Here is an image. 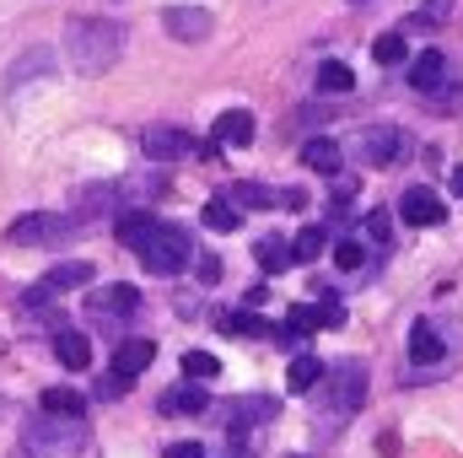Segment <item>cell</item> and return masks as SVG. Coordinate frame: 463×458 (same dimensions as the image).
<instances>
[{
    "label": "cell",
    "mask_w": 463,
    "mask_h": 458,
    "mask_svg": "<svg viewBox=\"0 0 463 458\" xmlns=\"http://www.w3.org/2000/svg\"><path fill=\"white\" fill-rule=\"evenodd\" d=\"M65 54H71V65L81 76H103L124 54V27L109 22V16H76L71 33H65Z\"/></svg>",
    "instance_id": "obj_1"
},
{
    "label": "cell",
    "mask_w": 463,
    "mask_h": 458,
    "mask_svg": "<svg viewBox=\"0 0 463 458\" xmlns=\"http://www.w3.org/2000/svg\"><path fill=\"white\" fill-rule=\"evenodd\" d=\"M135 253H140L146 270H156V275H178V270L189 264V232L173 227V222H156V232H151Z\"/></svg>",
    "instance_id": "obj_2"
},
{
    "label": "cell",
    "mask_w": 463,
    "mask_h": 458,
    "mask_svg": "<svg viewBox=\"0 0 463 458\" xmlns=\"http://www.w3.org/2000/svg\"><path fill=\"white\" fill-rule=\"evenodd\" d=\"M76 222L71 216H54V211H33V216H16L5 237L16 243V248H60V243H71L76 237Z\"/></svg>",
    "instance_id": "obj_3"
},
{
    "label": "cell",
    "mask_w": 463,
    "mask_h": 458,
    "mask_svg": "<svg viewBox=\"0 0 463 458\" xmlns=\"http://www.w3.org/2000/svg\"><path fill=\"white\" fill-rule=\"evenodd\" d=\"M33 443L49 458H76L87 448V426H81V415H49L43 410V421H33Z\"/></svg>",
    "instance_id": "obj_4"
},
{
    "label": "cell",
    "mask_w": 463,
    "mask_h": 458,
    "mask_svg": "<svg viewBox=\"0 0 463 458\" xmlns=\"http://www.w3.org/2000/svg\"><path fill=\"white\" fill-rule=\"evenodd\" d=\"M151 356H156V345L151 340H124L118 345V356H114V372H109V383H98V399H118L146 367H151Z\"/></svg>",
    "instance_id": "obj_5"
},
{
    "label": "cell",
    "mask_w": 463,
    "mask_h": 458,
    "mask_svg": "<svg viewBox=\"0 0 463 458\" xmlns=\"http://www.w3.org/2000/svg\"><path fill=\"white\" fill-rule=\"evenodd\" d=\"M87 281H92V264H87V259H65V264H54L38 286H27V291H22V302H27V308H43L49 297L76 291V286H87Z\"/></svg>",
    "instance_id": "obj_6"
},
{
    "label": "cell",
    "mask_w": 463,
    "mask_h": 458,
    "mask_svg": "<svg viewBox=\"0 0 463 458\" xmlns=\"http://www.w3.org/2000/svg\"><path fill=\"white\" fill-rule=\"evenodd\" d=\"M361 394H366V367H361V361H345V367H335V377H329V388H324V399H329L335 421H345L350 410L361 405Z\"/></svg>",
    "instance_id": "obj_7"
},
{
    "label": "cell",
    "mask_w": 463,
    "mask_h": 458,
    "mask_svg": "<svg viewBox=\"0 0 463 458\" xmlns=\"http://www.w3.org/2000/svg\"><path fill=\"white\" fill-rule=\"evenodd\" d=\"M162 27H167L178 43H205L211 27H216V16H211L205 5H167V11H162Z\"/></svg>",
    "instance_id": "obj_8"
},
{
    "label": "cell",
    "mask_w": 463,
    "mask_h": 458,
    "mask_svg": "<svg viewBox=\"0 0 463 458\" xmlns=\"http://www.w3.org/2000/svg\"><path fill=\"white\" fill-rule=\"evenodd\" d=\"M399 157H404V129H393V124L361 129V162L366 167H393Z\"/></svg>",
    "instance_id": "obj_9"
},
{
    "label": "cell",
    "mask_w": 463,
    "mask_h": 458,
    "mask_svg": "<svg viewBox=\"0 0 463 458\" xmlns=\"http://www.w3.org/2000/svg\"><path fill=\"white\" fill-rule=\"evenodd\" d=\"M140 151L156 157V162H178V157L194 151V135H189V129H173V124H151V129L140 135Z\"/></svg>",
    "instance_id": "obj_10"
},
{
    "label": "cell",
    "mask_w": 463,
    "mask_h": 458,
    "mask_svg": "<svg viewBox=\"0 0 463 458\" xmlns=\"http://www.w3.org/2000/svg\"><path fill=\"white\" fill-rule=\"evenodd\" d=\"M399 216H404V227H442V222H448V205H442L431 189H404Z\"/></svg>",
    "instance_id": "obj_11"
},
{
    "label": "cell",
    "mask_w": 463,
    "mask_h": 458,
    "mask_svg": "<svg viewBox=\"0 0 463 458\" xmlns=\"http://www.w3.org/2000/svg\"><path fill=\"white\" fill-rule=\"evenodd\" d=\"M87 308L98 319H129V313H140V291L135 286H103V291H92Z\"/></svg>",
    "instance_id": "obj_12"
},
{
    "label": "cell",
    "mask_w": 463,
    "mask_h": 458,
    "mask_svg": "<svg viewBox=\"0 0 463 458\" xmlns=\"http://www.w3.org/2000/svg\"><path fill=\"white\" fill-rule=\"evenodd\" d=\"M442 81H448V54H442V49L415 54V65H410V87H415V92H437Z\"/></svg>",
    "instance_id": "obj_13"
},
{
    "label": "cell",
    "mask_w": 463,
    "mask_h": 458,
    "mask_svg": "<svg viewBox=\"0 0 463 458\" xmlns=\"http://www.w3.org/2000/svg\"><path fill=\"white\" fill-rule=\"evenodd\" d=\"M442 356H448V345L437 335V324H431V319H415V329H410V361L431 367V361H442Z\"/></svg>",
    "instance_id": "obj_14"
},
{
    "label": "cell",
    "mask_w": 463,
    "mask_h": 458,
    "mask_svg": "<svg viewBox=\"0 0 463 458\" xmlns=\"http://www.w3.org/2000/svg\"><path fill=\"white\" fill-rule=\"evenodd\" d=\"M49 71H54V54H49V49H33V54H22V60L11 65V76H5V92L16 98V92L33 81V76H49Z\"/></svg>",
    "instance_id": "obj_15"
},
{
    "label": "cell",
    "mask_w": 463,
    "mask_h": 458,
    "mask_svg": "<svg viewBox=\"0 0 463 458\" xmlns=\"http://www.w3.org/2000/svg\"><path fill=\"white\" fill-rule=\"evenodd\" d=\"M216 146H253V114L248 109H232V114L216 119Z\"/></svg>",
    "instance_id": "obj_16"
},
{
    "label": "cell",
    "mask_w": 463,
    "mask_h": 458,
    "mask_svg": "<svg viewBox=\"0 0 463 458\" xmlns=\"http://www.w3.org/2000/svg\"><path fill=\"white\" fill-rule=\"evenodd\" d=\"M302 162H307L313 173H340V162H345V157H340V146H335L329 135H313V140L302 146Z\"/></svg>",
    "instance_id": "obj_17"
},
{
    "label": "cell",
    "mask_w": 463,
    "mask_h": 458,
    "mask_svg": "<svg viewBox=\"0 0 463 458\" xmlns=\"http://www.w3.org/2000/svg\"><path fill=\"white\" fill-rule=\"evenodd\" d=\"M54 356H60L71 372H81V367L92 361V345H87V335H81V329H60V335H54Z\"/></svg>",
    "instance_id": "obj_18"
},
{
    "label": "cell",
    "mask_w": 463,
    "mask_h": 458,
    "mask_svg": "<svg viewBox=\"0 0 463 458\" xmlns=\"http://www.w3.org/2000/svg\"><path fill=\"white\" fill-rule=\"evenodd\" d=\"M280 405L275 399H264V394H248V405H237V415H232V432H248V426H259V421H269Z\"/></svg>",
    "instance_id": "obj_19"
},
{
    "label": "cell",
    "mask_w": 463,
    "mask_h": 458,
    "mask_svg": "<svg viewBox=\"0 0 463 458\" xmlns=\"http://www.w3.org/2000/svg\"><path fill=\"white\" fill-rule=\"evenodd\" d=\"M253 259H259V264L275 275V270H286V264L297 259V248H286L280 237H259V243H253Z\"/></svg>",
    "instance_id": "obj_20"
},
{
    "label": "cell",
    "mask_w": 463,
    "mask_h": 458,
    "mask_svg": "<svg viewBox=\"0 0 463 458\" xmlns=\"http://www.w3.org/2000/svg\"><path fill=\"white\" fill-rule=\"evenodd\" d=\"M200 410H205L200 388H167L162 394V415H200Z\"/></svg>",
    "instance_id": "obj_21"
},
{
    "label": "cell",
    "mask_w": 463,
    "mask_h": 458,
    "mask_svg": "<svg viewBox=\"0 0 463 458\" xmlns=\"http://www.w3.org/2000/svg\"><path fill=\"white\" fill-rule=\"evenodd\" d=\"M350 87H355V71L345 60H324L318 65V92H350Z\"/></svg>",
    "instance_id": "obj_22"
},
{
    "label": "cell",
    "mask_w": 463,
    "mask_h": 458,
    "mask_svg": "<svg viewBox=\"0 0 463 458\" xmlns=\"http://www.w3.org/2000/svg\"><path fill=\"white\" fill-rule=\"evenodd\" d=\"M237 222H242V211H237V200H227V195L205 205V227H216V232H232Z\"/></svg>",
    "instance_id": "obj_23"
},
{
    "label": "cell",
    "mask_w": 463,
    "mask_h": 458,
    "mask_svg": "<svg viewBox=\"0 0 463 458\" xmlns=\"http://www.w3.org/2000/svg\"><path fill=\"white\" fill-rule=\"evenodd\" d=\"M318 377H324V361H318V356H297V361H291V372H286V383H291V388H313Z\"/></svg>",
    "instance_id": "obj_24"
},
{
    "label": "cell",
    "mask_w": 463,
    "mask_h": 458,
    "mask_svg": "<svg viewBox=\"0 0 463 458\" xmlns=\"http://www.w3.org/2000/svg\"><path fill=\"white\" fill-rule=\"evenodd\" d=\"M151 232H156V216H140V211H129V216L118 222V237H124L129 248H140V243H146Z\"/></svg>",
    "instance_id": "obj_25"
},
{
    "label": "cell",
    "mask_w": 463,
    "mask_h": 458,
    "mask_svg": "<svg viewBox=\"0 0 463 458\" xmlns=\"http://www.w3.org/2000/svg\"><path fill=\"white\" fill-rule=\"evenodd\" d=\"M216 329H222V335H264L269 324H264V319H253V313H222V319H216Z\"/></svg>",
    "instance_id": "obj_26"
},
{
    "label": "cell",
    "mask_w": 463,
    "mask_h": 458,
    "mask_svg": "<svg viewBox=\"0 0 463 458\" xmlns=\"http://www.w3.org/2000/svg\"><path fill=\"white\" fill-rule=\"evenodd\" d=\"M43 410L49 415H81V394L76 388H49L43 394Z\"/></svg>",
    "instance_id": "obj_27"
},
{
    "label": "cell",
    "mask_w": 463,
    "mask_h": 458,
    "mask_svg": "<svg viewBox=\"0 0 463 458\" xmlns=\"http://www.w3.org/2000/svg\"><path fill=\"white\" fill-rule=\"evenodd\" d=\"M324 243H329V232H324V227H302L291 248H297V259L307 264V259H318V253H324Z\"/></svg>",
    "instance_id": "obj_28"
},
{
    "label": "cell",
    "mask_w": 463,
    "mask_h": 458,
    "mask_svg": "<svg viewBox=\"0 0 463 458\" xmlns=\"http://www.w3.org/2000/svg\"><path fill=\"white\" fill-rule=\"evenodd\" d=\"M372 54H377V65H399V60H404V33H383V38L372 43Z\"/></svg>",
    "instance_id": "obj_29"
},
{
    "label": "cell",
    "mask_w": 463,
    "mask_h": 458,
    "mask_svg": "<svg viewBox=\"0 0 463 458\" xmlns=\"http://www.w3.org/2000/svg\"><path fill=\"white\" fill-rule=\"evenodd\" d=\"M216 367H222V361H216L211 350H189V356H184V372H189V377H216Z\"/></svg>",
    "instance_id": "obj_30"
},
{
    "label": "cell",
    "mask_w": 463,
    "mask_h": 458,
    "mask_svg": "<svg viewBox=\"0 0 463 458\" xmlns=\"http://www.w3.org/2000/svg\"><path fill=\"white\" fill-rule=\"evenodd\" d=\"M335 264H340V270H361V264H366V248H361L355 237H345V243L335 248Z\"/></svg>",
    "instance_id": "obj_31"
},
{
    "label": "cell",
    "mask_w": 463,
    "mask_h": 458,
    "mask_svg": "<svg viewBox=\"0 0 463 458\" xmlns=\"http://www.w3.org/2000/svg\"><path fill=\"white\" fill-rule=\"evenodd\" d=\"M448 11H453V0H426V11H420V16H415L410 27H437V22H442Z\"/></svg>",
    "instance_id": "obj_32"
},
{
    "label": "cell",
    "mask_w": 463,
    "mask_h": 458,
    "mask_svg": "<svg viewBox=\"0 0 463 458\" xmlns=\"http://www.w3.org/2000/svg\"><path fill=\"white\" fill-rule=\"evenodd\" d=\"M313 324H324V313L318 308H291V329L302 335V329H313Z\"/></svg>",
    "instance_id": "obj_33"
},
{
    "label": "cell",
    "mask_w": 463,
    "mask_h": 458,
    "mask_svg": "<svg viewBox=\"0 0 463 458\" xmlns=\"http://www.w3.org/2000/svg\"><path fill=\"white\" fill-rule=\"evenodd\" d=\"M366 232H372L377 243H388V237H393V227H388V211H372V216H366Z\"/></svg>",
    "instance_id": "obj_34"
},
{
    "label": "cell",
    "mask_w": 463,
    "mask_h": 458,
    "mask_svg": "<svg viewBox=\"0 0 463 458\" xmlns=\"http://www.w3.org/2000/svg\"><path fill=\"white\" fill-rule=\"evenodd\" d=\"M318 313H324V329H340V324H345V308H340L335 297H324V308H318Z\"/></svg>",
    "instance_id": "obj_35"
},
{
    "label": "cell",
    "mask_w": 463,
    "mask_h": 458,
    "mask_svg": "<svg viewBox=\"0 0 463 458\" xmlns=\"http://www.w3.org/2000/svg\"><path fill=\"white\" fill-rule=\"evenodd\" d=\"M167 458H205V448H200V443H173Z\"/></svg>",
    "instance_id": "obj_36"
},
{
    "label": "cell",
    "mask_w": 463,
    "mask_h": 458,
    "mask_svg": "<svg viewBox=\"0 0 463 458\" xmlns=\"http://www.w3.org/2000/svg\"><path fill=\"white\" fill-rule=\"evenodd\" d=\"M453 195H463V167H453Z\"/></svg>",
    "instance_id": "obj_37"
},
{
    "label": "cell",
    "mask_w": 463,
    "mask_h": 458,
    "mask_svg": "<svg viewBox=\"0 0 463 458\" xmlns=\"http://www.w3.org/2000/svg\"><path fill=\"white\" fill-rule=\"evenodd\" d=\"M11 458H33V448H16V453H11Z\"/></svg>",
    "instance_id": "obj_38"
},
{
    "label": "cell",
    "mask_w": 463,
    "mask_h": 458,
    "mask_svg": "<svg viewBox=\"0 0 463 458\" xmlns=\"http://www.w3.org/2000/svg\"><path fill=\"white\" fill-rule=\"evenodd\" d=\"M350 5H366V0H350Z\"/></svg>",
    "instance_id": "obj_39"
}]
</instances>
